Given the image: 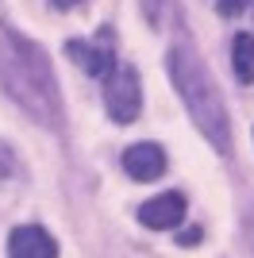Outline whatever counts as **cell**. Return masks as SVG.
<instances>
[{
	"label": "cell",
	"instance_id": "cell-10",
	"mask_svg": "<svg viewBox=\"0 0 254 258\" xmlns=\"http://www.w3.org/2000/svg\"><path fill=\"white\" fill-rule=\"evenodd\" d=\"M12 170H16V158H12V147H4V143H0V181H4V177H8Z\"/></svg>",
	"mask_w": 254,
	"mask_h": 258
},
{
	"label": "cell",
	"instance_id": "cell-8",
	"mask_svg": "<svg viewBox=\"0 0 254 258\" xmlns=\"http://www.w3.org/2000/svg\"><path fill=\"white\" fill-rule=\"evenodd\" d=\"M231 54H235V77L243 81V85H250L254 81V35L239 31L231 43Z\"/></svg>",
	"mask_w": 254,
	"mask_h": 258
},
{
	"label": "cell",
	"instance_id": "cell-9",
	"mask_svg": "<svg viewBox=\"0 0 254 258\" xmlns=\"http://www.w3.org/2000/svg\"><path fill=\"white\" fill-rule=\"evenodd\" d=\"M250 0H216V8H220V16H239V12L246 8Z\"/></svg>",
	"mask_w": 254,
	"mask_h": 258
},
{
	"label": "cell",
	"instance_id": "cell-6",
	"mask_svg": "<svg viewBox=\"0 0 254 258\" xmlns=\"http://www.w3.org/2000/svg\"><path fill=\"white\" fill-rule=\"evenodd\" d=\"M123 170L135 177V181H154L166 170V151L158 143H135L123 151Z\"/></svg>",
	"mask_w": 254,
	"mask_h": 258
},
{
	"label": "cell",
	"instance_id": "cell-5",
	"mask_svg": "<svg viewBox=\"0 0 254 258\" xmlns=\"http://www.w3.org/2000/svg\"><path fill=\"white\" fill-rule=\"evenodd\" d=\"M185 220V197L181 193H162L154 201L139 208V224L143 227H154V231H169V227H177Z\"/></svg>",
	"mask_w": 254,
	"mask_h": 258
},
{
	"label": "cell",
	"instance_id": "cell-13",
	"mask_svg": "<svg viewBox=\"0 0 254 258\" xmlns=\"http://www.w3.org/2000/svg\"><path fill=\"white\" fill-rule=\"evenodd\" d=\"M54 8H62V12H70V8H77V4H81V0H50Z\"/></svg>",
	"mask_w": 254,
	"mask_h": 258
},
{
	"label": "cell",
	"instance_id": "cell-7",
	"mask_svg": "<svg viewBox=\"0 0 254 258\" xmlns=\"http://www.w3.org/2000/svg\"><path fill=\"white\" fill-rule=\"evenodd\" d=\"M66 54L81 66L89 77L96 81H108L112 70H116V58H112V46H96V43H81V39H70L66 43Z\"/></svg>",
	"mask_w": 254,
	"mask_h": 258
},
{
	"label": "cell",
	"instance_id": "cell-2",
	"mask_svg": "<svg viewBox=\"0 0 254 258\" xmlns=\"http://www.w3.org/2000/svg\"><path fill=\"white\" fill-rule=\"evenodd\" d=\"M169 66V81L177 89L181 104L189 108L193 123L201 127V135L216 147V151L231 154V119H227V108H223V97L216 81H212L208 66L201 62V54L193 50L189 43H177L166 58Z\"/></svg>",
	"mask_w": 254,
	"mask_h": 258
},
{
	"label": "cell",
	"instance_id": "cell-4",
	"mask_svg": "<svg viewBox=\"0 0 254 258\" xmlns=\"http://www.w3.org/2000/svg\"><path fill=\"white\" fill-rule=\"evenodd\" d=\"M8 254L12 258H58V243L46 227L23 224L8 235Z\"/></svg>",
	"mask_w": 254,
	"mask_h": 258
},
{
	"label": "cell",
	"instance_id": "cell-1",
	"mask_svg": "<svg viewBox=\"0 0 254 258\" xmlns=\"http://www.w3.org/2000/svg\"><path fill=\"white\" fill-rule=\"evenodd\" d=\"M0 85L27 116L54 131L62 127V93L50 58L39 43L23 39L12 27H0Z\"/></svg>",
	"mask_w": 254,
	"mask_h": 258
},
{
	"label": "cell",
	"instance_id": "cell-3",
	"mask_svg": "<svg viewBox=\"0 0 254 258\" xmlns=\"http://www.w3.org/2000/svg\"><path fill=\"white\" fill-rule=\"evenodd\" d=\"M104 108L116 123H135L143 112V81L135 66H116L104 81Z\"/></svg>",
	"mask_w": 254,
	"mask_h": 258
},
{
	"label": "cell",
	"instance_id": "cell-11",
	"mask_svg": "<svg viewBox=\"0 0 254 258\" xmlns=\"http://www.w3.org/2000/svg\"><path fill=\"white\" fill-rule=\"evenodd\" d=\"M166 4V0H162ZM143 16H147L150 23H158V0H143Z\"/></svg>",
	"mask_w": 254,
	"mask_h": 258
},
{
	"label": "cell",
	"instance_id": "cell-12",
	"mask_svg": "<svg viewBox=\"0 0 254 258\" xmlns=\"http://www.w3.org/2000/svg\"><path fill=\"white\" fill-rule=\"evenodd\" d=\"M181 247H197V243H201V227H193V231H185V235L177 239Z\"/></svg>",
	"mask_w": 254,
	"mask_h": 258
}]
</instances>
